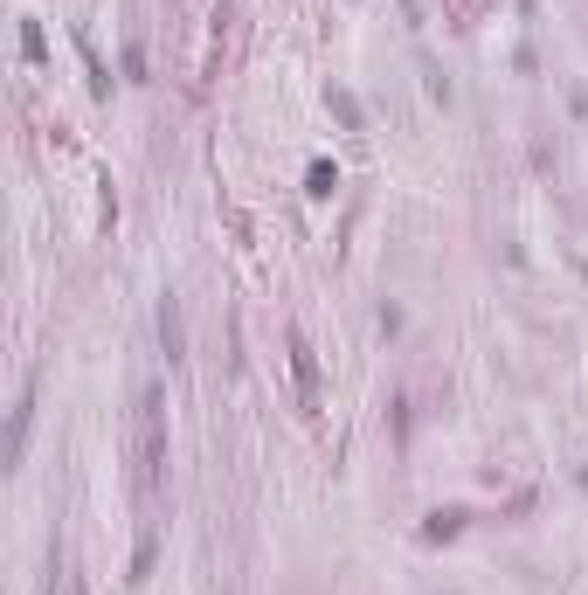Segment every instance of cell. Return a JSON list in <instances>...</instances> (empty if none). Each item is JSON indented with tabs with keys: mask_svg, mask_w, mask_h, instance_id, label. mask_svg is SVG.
Returning <instances> with one entry per match:
<instances>
[{
	"mask_svg": "<svg viewBox=\"0 0 588 595\" xmlns=\"http://www.w3.org/2000/svg\"><path fill=\"white\" fill-rule=\"evenodd\" d=\"M581 491H588V471H581Z\"/></svg>",
	"mask_w": 588,
	"mask_h": 595,
	"instance_id": "cell-10",
	"label": "cell"
},
{
	"mask_svg": "<svg viewBox=\"0 0 588 595\" xmlns=\"http://www.w3.org/2000/svg\"><path fill=\"white\" fill-rule=\"evenodd\" d=\"M29 416H35V387H21V402L8 416V464H21V450H29Z\"/></svg>",
	"mask_w": 588,
	"mask_h": 595,
	"instance_id": "cell-4",
	"label": "cell"
},
{
	"mask_svg": "<svg viewBox=\"0 0 588 595\" xmlns=\"http://www.w3.org/2000/svg\"><path fill=\"white\" fill-rule=\"evenodd\" d=\"M575 118H581V125H588V91H575Z\"/></svg>",
	"mask_w": 588,
	"mask_h": 595,
	"instance_id": "cell-9",
	"label": "cell"
},
{
	"mask_svg": "<svg viewBox=\"0 0 588 595\" xmlns=\"http://www.w3.org/2000/svg\"><path fill=\"white\" fill-rule=\"evenodd\" d=\"M457 527H464V512L450 506V512H429V527H423V533H429V540H443V533H457Z\"/></svg>",
	"mask_w": 588,
	"mask_h": 595,
	"instance_id": "cell-7",
	"label": "cell"
},
{
	"mask_svg": "<svg viewBox=\"0 0 588 595\" xmlns=\"http://www.w3.org/2000/svg\"><path fill=\"white\" fill-rule=\"evenodd\" d=\"M332 111H340V125H346V132H361V97H353V91H332Z\"/></svg>",
	"mask_w": 588,
	"mask_h": 595,
	"instance_id": "cell-5",
	"label": "cell"
},
{
	"mask_svg": "<svg viewBox=\"0 0 588 595\" xmlns=\"http://www.w3.org/2000/svg\"><path fill=\"white\" fill-rule=\"evenodd\" d=\"M21 56H29V63H42V56H49V42H42V21H21Z\"/></svg>",
	"mask_w": 588,
	"mask_h": 595,
	"instance_id": "cell-6",
	"label": "cell"
},
{
	"mask_svg": "<svg viewBox=\"0 0 588 595\" xmlns=\"http://www.w3.org/2000/svg\"><path fill=\"white\" fill-rule=\"evenodd\" d=\"M160 485H167V387L146 381L139 387V491L160 499Z\"/></svg>",
	"mask_w": 588,
	"mask_h": 595,
	"instance_id": "cell-1",
	"label": "cell"
},
{
	"mask_svg": "<svg viewBox=\"0 0 588 595\" xmlns=\"http://www.w3.org/2000/svg\"><path fill=\"white\" fill-rule=\"evenodd\" d=\"M304 180H312V194H319V201H325V194H332V188H340V173H332V167H325V160H312V173H304Z\"/></svg>",
	"mask_w": 588,
	"mask_h": 595,
	"instance_id": "cell-8",
	"label": "cell"
},
{
	"mask_svg": "<svg viewBox=\"0 0 588 595\" xmlns=\"http://www.w3.org/2000/svg\"><path fill=\"white\" fill-rule=\"evenodd\" d=\"M160 347H167V360H188V326H181V298H160Z\"/></svg>",
	"mask_w": 588,
	"mask_h": 595,
	"instance_id": "cell-3",
	"label": "cell"
},
{
	"mask_svg": "<svg viewBox=\"0 0 588 595\" xmlns=\"http://www.w3.org/2000/svg\"><path fill=\"white\" fill-rule=\"evenodd\" d=\"M291 368H298V402L319 408V360H312V347H304V332H291Z\"/></svg>",
	"mask_w": 588,
	"mask_h": 595,
	"instance_id": "cell-2",
	"label": "cell"
}]
</instances>
